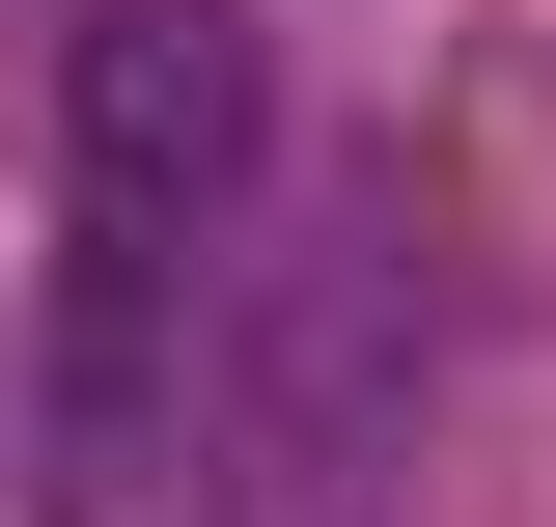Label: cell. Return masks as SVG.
Instances as JSON below:
<instances>
[{
  "mask_svg": "<svg viewBox=\"0 0 556 527\" xmlns=\"http://www.w3.org/2000/svg\"><path fill=\"white\" fill-rule=\"evenodd\" d=\"M278 167V28L251 0H84L56 28V472L84 527H139V445H167V306H195V250L251 222Z\"/></svg>",
  "mask_w": 556,
  "mask_h": 527,
  "instance_id": "1",
  "label": "cell"
}]
</instances>
